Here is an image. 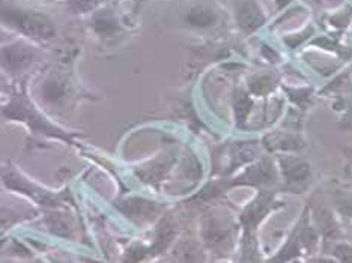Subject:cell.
I'll list each match as a JSON object with an SVG mask.
<instances>
[{"label": "cell", "instance_id": "obj_9", "mask_svg": "<svg viewBox=\"0 0 352 263\" xmlns=\"http://www.w3.org/2000/svg\"><path fill=\"white\" fill-rule=\"evenodd\" d=\"M238 23L245 32H253L258 29L259 26L263 25L265 21V17H263L262 11L259 10V6L256 5L253 0H247L238 10Z\"/></svg>", "mask_w": 352, "mask_h": 263}, {"label": "cell", "instance_id": "obj_15", "mask_svg": "<svg viewBox=\"0 0 352 263\" xmlns=\"http://www.w3.org/2000/svg\"><path fill=\"white\" fill-rule=\"evenodd\" d=\"M47 225H49L50 230L53 233L59 235V236H71V232H73V226H71L69 220L62 214H54L50 215L49 220H47Z\"/></svg>", "mask_w": 352, "mask_h": 263}, {"label": "cell", "instance_id": "obj_12", "mask_svg": "<svg viewBox=\"0 0 352 263\" xmlns=\"http://www.w3.org/2000/svg\"><path fill=\"white\" fill-rule=\"evenodd\" d=\"M186 20L190 26L199 27V29H206V27L214 26L215 23H217L219 17L212 10H210V8L197 6V8H193V10L187 14Z\"/></svg>", "mask_w": 352, "mask_h": 263}, {"label": "cell", "instance_id": "obj_20", "mask_svg": "<svg viewBox=\"0 0 352 263\" xmlns=\"http://www.w3.org/2000/svg\"><path fill=\"white\" fill-rule=\"evenodd\" d=\"M21 220V214L14 211L11 208H5V206H0V229L10 227L15 222Z\"/></svg>", "mask_w": 352, "mask_h": 263}, {"label": "cell", "instance_id": "obj_2", "mask_svg": "<svg viewBox=\"0 0 352 263\" xmlns=\"http://www.w3.org/2000/svg\"><path fill=\"white\" fill-rule=\"evenodd\" d=\"M202 235L208 249L215 253H226L234 245V225L228 217L219 214L206 215Z\"/></svg>", "mask_w": 352, "mask_h": 263}, {"label": "cell", "instance_id": "obj_11", "mask_svg": "<svg viewBox=\"0 0 352 263\" xmlns=\"http://www.w3.org/2000/svg\"><path fill=\"white\" fill-rule=\"evenodd\" d=\"M176 263H205V254L202 247L193 239L182 241L175 251Z\"/></svg>", "mask_w": 352, "mask_h": 263}, {"label": "cell", "instance_id": "obj_7", "mask_svg": "<svg viewBox=\"0 0 352 263\" xmlns=\"http://www.w3.org/2000/svg\"><path fill=\"white\" fill-rule=\"evenodd\" d=\"M273 202H274L273 194L263 193L258 198H256L252 205L247 206L245 211L243 212V217H241V221H243V225H244L247 232H250L252 229H254L259 225L261 220L265 217L268 211L271 209Z\"/></svg>", "mask_w": 352, "mask_h": 263}, {"label": "cell", "instance_id": "obj_25", "mask_svg": "<svg viewBox=\"0 0 352 263\" xmlns=\"http://www.w3.org/2000/svg\"><path fill=\"white\" fill-rule=\"evenodd\" d=\"M0 91H2V86H0Z\"/></svg>", "mask_w": 352, "mask_h": 263}, {"label": "cell", "instance_id": "obj_6", "mask_svg": "<svg viewBox=\"0 0 352 263\" xmlns=\"http://www.w3.org/2000/svg\"><path fill=\"white\" fill-rule=\"evenodd\" d=\"M118 206L126 217H130L135 222H148L154 220L155 215L162 211L157 203L145 201V198H128Z\"/></svg>", "mask_w": 352, "mask_h": 263}, {"label": "cell", "instance_id": "obj_3", "mask_svg": "<svg viewBox=\"0 0 352 263\" xmlns=\"http://www.w3.org/2000/svg\"><path fill=\"white\" fill-rule=\"evenodd\" d=\"M36 59V50L21 41L0 45V69L10 76L26 73Z\"/></svg>", "mask_w": 352, "mask_h": 263}, {"label": "cell", "instance_id": "obj_23", "mask_svg": "<svg viewBox=\"0 0 352 263\" xmlns=\"http://www.w3.org/2000/svg\"><path fill=\"white\" fill-rule=\"evenodd\" d=\"M315 263H334V262H331V260H325V259H319V260H316Z\"/></svg>", "mask_w": 352, "mask_h": 263}, {"label": "cell", "instance_id": "obj_5", "mask_svg": "<svg viewBox=\"0 0 352 263\" xmlns=\"http://www.w3.org/2000/svg\"><path fill=\"white\" fill-rule=\"evenodd\" d=\"M0 178L3 179V184L8 188L21 190L23 193H26L32 198H35L38 203H43L45 206H56L58 203H60V197L49 193V191L38 188L36 185L29 184L26 179L20 178V174L15 170H12L11 167H0Z\"/></svg>", "mask_w": 352, "mask_h": 263}, {"label": "cell", "instance_id": "obj_18", "mask_svg": "<svg viewBox=\"0 0 352 263\" xmlns=\"http://www.w3.org/2000/svg\"><path fill=\"white\" fill-rule=\"evenodd\" d=\"M273 87H274V82L270 76H258L252 78L250 82V89L256 95H265L273 89Z\"/></svg>", "mask_w": 352, "mask_h": 263}, {"label": "cell", "instance_id": "obj_19", "mask_svg": "<svg viewBox=\"0 0 352 263\" xmlns=\"http://www.w3.org/2000/svg\"><path fill=\"white\" fill-rule=\"evenodd\" d=\"M252 107V100L247 97L245 93L239 92L235 98V111H236V117H238V122H243L247 113H249V110Z\"/></svg>", "mask_w": 352, "mask_h": 263}, {"label": "cell", "instance_id": "obj_21", "mask_svg": "<svg viewBox=\"0 0 352 263\" xmlns=\"http://www.w3.org/2000/svg\"><path fill=\"white\" fill-rule=\"evenodd\" d=\"M333 254L340 260V263H352V247L348 244L336 245Z\"/></svg>", "mask_w": 352, "mask_h": 263}, {"label": "cell", "instance_id": "obj_8", "mask_svg": "<svg viewBox=\"0 0 352 263\" xmlns=\"http://www.w3.org/2000/svg\"><path fill=\"white\" fill-rule=\"evenodd\" d=\"M280 165H282V172L287 184H302L310 174L307 161L298 157H282L280 158Z\"/></svg>", "mask_w": 352, "mask_h": 263}, {"label": "cell", "instance_id": "obj_17", "mask_svg": "<svg viewBox=\"0 0 352 263\" xmlns=\"http://www.w3.org/2000/svg\"><path fill=\"white\" fill-rule=\"evenodd\" d=\"M334 205L340 214L352 218V193L338 191V193L334 194Z\"/></svg>", "mask_w": 352, "mask_h": 263}, {"label": "cell", "instance_id": "obj_14", "mask_svg": "<svg viewBox=\"0 0 352 263\" xmlns=\"http://www.w3.org/2000/svg\"><path fill=\"white\" fill-rule=\"evenodd\" d=\"M316 221H318V226H319V229H321V232L324 233L325 238L339 236L338 221L334 220L333 214L330 211L325 208H319L316 211Z\"/></svg>", "mask_w": 352, "mask_h": 263}, {"label": "cell", "instance_id": "obj_4", "mask_svg": "<svg viewBox=\"0 0 352 263\" xmlns=\"http://www.w3.org/2000/svg\"><path fill=\"white\" fill-rule=\"evenodd\" d=\"M2 113L8 117V119H25V122H28L32 128H34L35 121H36V131H43L44 134H52L56 135V137H63L65 139V134L62 131L53 128L52 125L47 124L44 119L39 116L36 111L29 106V102L25 98L15 97L10 104L6 107H3Z\"/></svg>", "mask_w": 352, "mask_h": 263}, {"label": "cell", "instance_id": "obj_13", "mask_svg": "<svg viewBox=\"0 0 352 263\" xmlns=\"http://www.w3.org/2000/svg\"><path fill=\"white\" fill-rule=\"evenodd\" d=\"M175 236H176V225L173 222V220L172 218H163L162 222L158 225V229H157L154 251L162 253L163 250H166L175 239Z\"/></svg>", "mask_w": 352, "mask_h": 263}, {"label": "cell", "instance_id": "obj_10", "mask_svg": "<svg viewBox=\"0 0 352 263\" xmlns=\"http://www.w3.org/2000/svg\"><path fill=\"white\" fill-rule=\"evenodd\" d=\"M276 169L268 159H262L261 163L249 169L245 174L239 178L241 184H271L276 179Z\"/></svg>", "mask_w": 352, "mask_h": 263}, {"label": "cell", "instance_id": "obj_22", "mask_svg": "<svg viewBox=\"0 0 352 263\" xmlns=\"http://www.w3.org/2000/svg\"><path fill=\"white\" fill-rule=\"evenodd\" d=\"M10 39H11V35H10V34H8V32H6V30H3V29H0V45H2V44H5L6 41H10Z\"/></svg>", "mask_w": 352, "mask_h": 263}, {"label": "cell", "instance_id": "obj_24", "mask_svg": "<svg viewBox=\"0 0 352 263\" xmlns=\"http://www.w3.org/2000/svg\"><path fill=\"white\" fill-rule=\"evenodd\" d=\"M346 119H348L349 122H352V108L349 110V113H348V117H346Z\"/></svg>", "mask_w": 352, "mask_h": 263}, {"label": "cell", "instance_id": "obj_1", "mask_svg": "<svg viewBox=\"0 0 352 263\" xmlns=\"http://www.w3.org/2000/svg\"><path fill=\"white\" fill-rule=\"evenodd\" d=\"M0 26L11 27L36 41H49L56 36V26L49 15L23 10L8 0H0Z\"/></svg>", "mask_w": 352, "mask_h": 263}, {"label": "cell", "instance_id": "obj_16", "mask_svg": "<svg viewBox=\"0 0 352 263\" xmlns=\"http://www.w3.org/2000/svg\"><path fill=\"white\" fill-rule=\"evenodd\" d=\"M92 26L101 35H111L118 29V23L110 14H101L92 21Z\"/></svg>", "mask_w": 352, "mask_h": 263}]
</instances>
